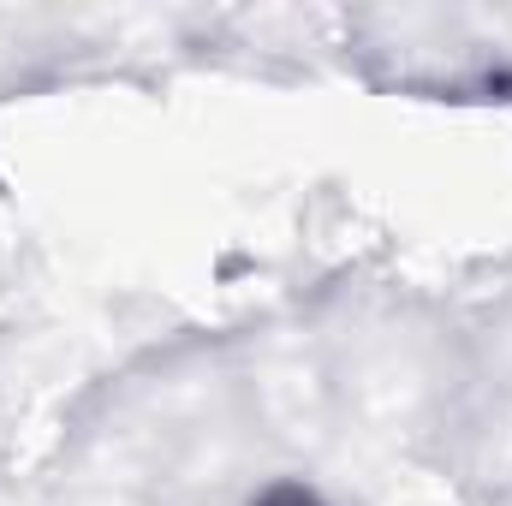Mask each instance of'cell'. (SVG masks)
I'll list each match as a JSON object with an SVG mask.
<instances>
[{
	"instance_id": "cell-1",
	"label": "cell",
	"mask_w": 512,
	"mask_h": 506,
	"mask_svg": "<svg viewBox=\"0 0 512 506\" xmlns=\"http://www.w3.org/2000/svg\"><path fill=\"white\" fill-rule=\"evenodd\" d=\"M256 506H322V501H316L310 489H298V483H280V489H268Z\"/></svg>"
}]
</instances>
